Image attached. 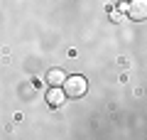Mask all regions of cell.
<instances>
[{"mask_svg":"<svg viewBox=\"0 0 147 140\" xmlns=\"http://www.w3.org/2000/svg\"><path fill=\"white\" fill-rule=\"evenodd\" d=\"M64 88V96H69V99H81V96H86V91H88V81H86L84 76H66L61 84Z\"/></svg>","mask_w":147,"mask_h":140,"instance_id":"obj_1","label":"cell"},{"mask_svg":"<svg viewBox=\"0 0 147 140\" xmlns=\"http://www.w3.org/2000/svg\"><path fill=\"white\" fill-rule=\"evenodd\" d=\"M125 12L135 22H142L147 17V0H132V3H127V10Z\"/></svg>","mask_w":147,"mask_h":140,"instance_id":"obj_2","label":"cell"},{"mask_svg":"<svg viewBox=\"0 0 147 140\" xmlns=\"http://www.w3.org/2000/svg\"><path fill=\"white\" fill-rule=\"evenodd\" d=\"M47 103L52 106V108L64 106V88H61V86H52V88L47 91Z\"/></svg>","mask_w":147,"mask_h":140,"instance_id":"obj_3","label":"cell"},{"mask_svg":"<svg viewBox=\"0 0 147 140\" xmlns=\"http://www.w3.org/2000/svg\"><path fill=\"white\" fill-rule=\"evenodd\" d=\"M64 79H66V76H64V71H61V69H52V71L47 74V81L52 84V86H61V84H64Z\"/></svg>","mask_w":147,"mask_h":140,"instance_id":"obj_4","label":"cell"},{"mask_svg":"<svg viewBox=\"0 0 147 140\" xmlns=\"http://www.w3.org/2000/svg\"><path fill=\"white\" fill-rule=\"evenodd\" d=\"M120 15H123L120 10H110V20H120Z\"/></svg>","mask_w":147,"mask_h":140,"instance_id":"obj_5","label":"cell"}]
</instances>
